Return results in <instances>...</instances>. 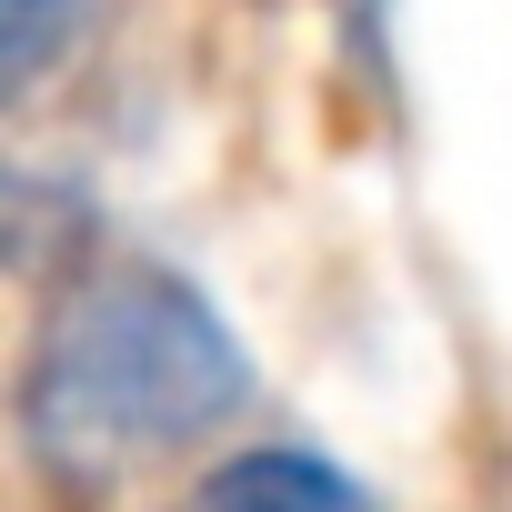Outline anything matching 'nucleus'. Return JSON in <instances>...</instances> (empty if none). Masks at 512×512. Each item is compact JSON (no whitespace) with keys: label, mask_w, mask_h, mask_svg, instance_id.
<instances>
[{"label":"nucleus","mask_w":512,"mask_h":512,"mask_svg":"<svg viewBox=\"0 0 512 512\" xmlns=\"http://www.w3.org/2000/svg\"><path fill=\"white\" fill-rule=\"evenodd\" d=\"M161 512H392L372 492V472H352L332 442L302 432H262V442H211Z\"/></svg>","instance_id":"nucleus-2"},{"label":"nucleus","mask_w":512,"mask_h":512,"mask_svg":"<svg viewBox=\"0 0 512 512\" xmlns=\"http://www.w3.org/2000/svg\"><path fill=\"white\" fill-rule=\"evenodd\" d=\"M111 21V0H0V91L41 101Z\"/></svg>","instance_id":"nucleus-4"},{"label":"nucleus","mask_w":512,"mask_h":512,"mask_svg":"<svg viewBox=\"0 0 512 512\" xmlns=\"http://www.w3.org/2000/svg\"><path fill=\"white\" fill-rule=\"evenodd\" d=\"M322 31H332L342 71L382 111H402V0H322Z\"/></svg>","instance_id":"nucleus-5"},{"label":"nucleus","mask_w":512,"mask_h":512,"mask_svg":"<svg viewBox=\"0 0 512 512\" xmlns=\"http://www.w3.org/2000/svg\"><path fill=\"white\" fill-rule=\"evenodd\" d=\"M0 251H11V282L41 302L51 282H71L81 262H101L111 251V221H101V191L91 171H51L41 151L11 161V181H0Z\"/></svg>","instance_id":"nucleus-3"},{"label":"nucleus","mask_w":512,"mask_h":512,"mask_svg":"<svg viewBox=\"0 0 512 512\" xmlns=\"http://www.w3.org/2000/svg\"><path fill=\"white\" fill-rule=\"evenodd\" d=\"M251 392L262 362L221 292L151 241H111L31 302L11 362V452L51 512H111L141 472L201 462Z\"/></svg>","instance_id":"nucleus-1"}]
</instances>
